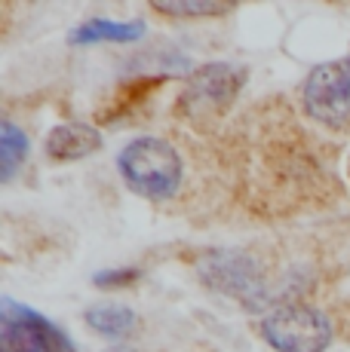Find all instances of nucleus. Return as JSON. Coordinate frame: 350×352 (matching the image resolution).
I'll list each match as a JSON object with an SVG mask.
<instances>
[{"label":"nucleus","instance_id":"423d86ee","mask_svg":"<svg viewBox=\"0 0 350 352\" xmlns=\"http://www.w3.org/2000/svg\"><path fill=\"white\" fill-rule=\"evenodd\" d=\"M203 276L206 282L221 291H227L231 297H237V300H249L255 307V303L261 300V282H258V273H255L252 267H249V261L243 254H231V252H215L209 261H206L203 267Z\"/></svg>","mask_w":350,"mask_h":352},{"label":"nucleus","instance_id":"0eeeda50","mask_svg":"<svg viewBox=\"0 0 350 352\" xmlns=\"http://www.w3.org/2000/svg\"><path fill=\"white\" fill-rule=\"evenodd\" d=\"M99 147H102V135H99V129L86 123H62L46 135V153L62 162L90 157Z\"/></svg>","mask_w":350,"mask_h":352},{"label":"nucleus","instance_id":"9d476101","mask_svg":"<svg viewBox=\"0 0 350 352\" xmlns=\"http://www.w3.org/2000/svg\"><path fill=\"white\" fill-rule=\"evenodd\" d=\"M25 157H28V135L6 120L0 126V172H3V181H10L16 175L19 162Z\"/></svg>","mask_w":350,"mask_h":352},{"label":"nucleus","instance_id":"20e7f679","mask_svg":"<svg viewBox=\"0 0 350 352\" xmlns=\"http://www.w3.org/2000/svg\"><path fill=\"white\" fill-rule=\"evenodd\" d=\"M0 352H74L71 340L40 313L3 300L0 313Z\"/></svg>","mask_w":350,"mask_h":352},{"label":"nucleus","instance_id":"f257e3e1","mask_svg":"<svg viewBox=\"0 0 350 352\" xmlns=\"http://www.w3.org/2000/svg\"><path fill=\"white\" fill-rule=\"evenodd\" d=\"M120 175L138 196L147 199H169L181 184V157L163 138H136L117 157Z\"/></svg>","mask_w":350,"mask_h":352},{"label":"nucleus","instance_id":"39448f33","mask_svg":"<svg viewBox=\"0 0 350 352\" xmlns=\"http://www.w3.org/2000/svg\"><path fill=\"white\" fill-rule=\"evenodd\" d=\"M246 83V71L234 65H206L191 77L185 96H181V111L191 120H212L231 107L237 98L240 86Z\"/></svg>","mask_w":350,"mask_h":352},{"label":"nucleus","instance_id":"f03ea898","mask_svg":"<svg viewBox=\"0 0 350 352\" xmlns=\"http://www.w3.org/2000/svg\"><path fill=\"white\" fill-rule=\"evenodd\" d=\"M261 337L277 352H326L332 328L320 309L307 303H286L261 322Z\"/></svg>","mask_w":350,"mask_h":352},{"label":"nucleus","instance_id":"9b49d317","mask_svg":"<svg viewBox=\"0 0 350 352\" xmlns=\"http://www.w3.org/2000/svg\"><path fill=\"white\" fill-rule=\"evenodd\" d=\"M154 10L175 19H200V16H221V12H227V6L209 3V0H154Z\"/></svg>","mask_w":350,"mask_h":352},{"label":"nucleus","instance_id":"6e6552de","mask_svg":"<svg viewBox=\"0 0 350 352\" xmlns=\"http://www.w3.org/2000/svg\"><path fill=\"white\" fill-rule=\"evenodd\" d=\"M145 34L141 22H111V19H92V22L80 25L71 31V43L86 46V43H102V40H114V43H130Z\"/></svg>","mask_w":350,"mask_h":352},{"label":"nucleus","instance_id":"7ed1b4c3","mask_svg":"<svg viewBox=\"0 0 350 352\" xmlns=\"http://www.w3.org/2000/svg\"><path fill=\"white\" fill-rule=\"evenodd\" d=\"M305 111L332 129L350 123V52L311 71L305 80Z\"/></svg>","mask_w":350,"mask_h":352},{"label":"nucleus","instance_id":"1a4fd4ad","mask_svg":"<svg viewBox=\"0 0 350 352\" xmlns=\"http://www.w3.org/2000/svg\"><path fill=\"white\" fill-rule=\"evenodd\" d=\"M86 324L107 337H130L136 331V313L120 307V303H102V307H92L86 313Z\"/></svg>","mask_w":350,"mask_h":352},{"label":"nucleus","instance_id":"f8f14e48","mask_svg":"<svg viewBox=\"0 0 350 352\" xmlns=\"http://www.w3.org/2000/svg\"><path fill=\"white\" fill-rule=\"evenodd\" d=\"M136 279V270H126V273H102L96 276V285H123V282H132Z\"/></svg>","mask_w":350,"mask_h":352}]
</instances>
